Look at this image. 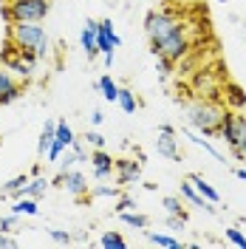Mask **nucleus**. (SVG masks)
I'll return each instance as SVG.
<instances>
[{
  "label": "nucleus",
  "mask_w": 246,
  "mask_h": 249,
  "mask_svg": "<svg viewBox=\"0 0 246 249\" xmlns=\"http://www.w3.org/2000/svg\"><path fill=\"white\" fill-rule=\"evenodd\" d=\"M119 221L124 227H133V230H147L150 227V218L136 213V210H127V213H119Z\"/></svg>",
  "instance_id": "24"
},
{
  "label": "nucleus",
  "mask_w": 246,
  "mask_h": 249,
  "mask_svg": "<svg viewBox=\"0 0 246 249\" xmlns=\"http://www.w3.org/2000/svg\"><path fill=\"white\" fill-rule=\"evenodd\" d=\"M48 190H51V178H46V176H29V184H26V190H23V196H29V198H43Z\"/></svg>",
  "instance_id": "17"
},
{
  "label": "nucleus",
  "mask_w": 246,
  "mask_h": 249,
  "mask_svg": "<svg viewBox=\"0 0 246 249\" xmlns=\"http://www.w3.org/2000/svg\"><path fill=\"white\" fill-rule=\"evenodd\" d=\"M26 184H29V173H20V176L9 178L6 184L0 187V196H3V198H20L23 190H26Z\"/></svg>",
  "instance_id": "18"
},
{
  "label": "nucleus",
  "mask_w": 246,
  "mask_h": 249,
  "mask_svg": "<svg viewBox=\"0 0 246 249\" xmlns=\"http://www.w3.org/2000/svg\"><path fill=\"white\" fill-rule=\"evenodd\" d=\"M37 62H40V60H34L31 54H23V51H20V48H15L12 43H9V46H6V51L0 54V65H3V68H9V71H12L17 79H23V82H29V79L34 77Z\"/></svg>",
  "instance_id": "6"
},
{
  "label": "nucleus",
  "mask_w": 246,
  "mask_h": 249,
  "mask_svg": "<svg viewBox=\"0 0 246 249\" xmlns=\"http://www.w3.org/2000/svg\"><path fill=\"white\" fill-rule=\"evenodd\" d=\"M181 198H184L190 207H198V210H204L207 215H218L215 204H210L207 198H201V193H198L193 184H190V178H184V181H181Z\"/></svg>",
  "instance_id": "13"
},
{
  "label": "nucleus",
  "mask_w": 246,
  "mask_h": 249,
  "mask_svg": "<svg viewBox=\"0 0 246 249\" xmlns=\"http://www.w3.org/2000/svg\"><path fill=\"white\" fill-rule=\"evenodd\" d=\"M218 3H229V0H218Z\"/></svg>",
  "instance_id": "44"
},
{
  "label": "nucleus",
  "mask_w": 246,
  "mask_h": 249,
  "mask_svg": "<svg viewBox=\"0 0 246 249\" xmlns=\"http://www.w3.org/2000/svg\"><path fill=\"white\" fill-rule=\"evenodd\" d=\"M224 113H227V105L218 96H193L190 102H184L187 127H193L195 133H204V136H218Z\"/></svg>",
  "instance_id": "2"
},
{
  "label": "nucleus",
  "mask_w": 246,
  "mask_h": 249,
  "mask_svg": "<svg viewBox=\"0 0 246 249\" xmlns=\"http://www.w3.org/2000/svg\"><path fill=\"white\" fill-rule=\"evenodd\" d=\"M71 150L77 153L79 164H82V161H88V150H85V142H82V139H77V142H74V144H71Z\"/></svg>",
  "instance_id": "40"
},
{
  "label": "nucleus",
  "mask_w": 246,
  "mask_h": 249,
  "mask_svg": "<svg viewBox=\"0 0 246 249\" xmlns=\"http://www.w3.org/2000/svg\"><path fill=\"white\" fill-rule=\"evenodd\" d=\"M48 238H51V241H57V244H62V247L74 244V235L65 232V230H48Z\"/></svg>",
  "instance_id": "35"
},
{
  "label": "nucleus",
  "mask_w": 246,
  "mask_h": 249,
  "mask_svg": "<svg viewBox=\"0 0 246 249\" xmlns=\"http://www.w3.org/2000/svg\"><path fill=\"white\" fill-rule=\"evenodd\" d=\"M57 142H60L62 147H71V144H74V142H77V133H74V127H71V124L68 122H57Z\"/></svg>",
  "instance_id": "28"
},
{
  "label": "nucleus",
  "mask_w": 246,
  "mask_h": 249,
  "mask_svg": "<svg viewBox=\"0 0 246 249\" xmlns=\"http://www.w3.org/2000/svg\"><path fill=\"white\" fill-rule=\"evenodd\" d=\"M17 218H20V215H15V213L3 215V218H0V230H3V232H17V230H15V227H17Z\"/></svg>",
  "instance_id": "37"
},
{
  "label": "nucleus",
  "mask_w": 246,
  "mask_h": 249,
  "mask_svg": "<svg viewBox=\"0 0 246 249\" xmlns=\"http://www.w3.org/2000/svg\"><path fill=\"white\" fill-rule=\"evenodd\" d=\"M20 93H23V79H17L9 68L0 65V108L20 99Z\"/></svg>",
  "instance_id": "12"
},
{
  "label": "nucleus",
  "mask_w": 246,
  "mask_h": 249,
  "mask_svg": "<svg viewBox=\"0 0 246 249\" xmlns=\"http://www.w3.org/2000/svg\"><path fill=\"white\" fill-rule=\"evenodd\" d=\"M181 136H184V139H190L193 144H195V147H201L204 153H210L212 159H215V161H227V159H224V153H221L215 144L210 142V136H204V133H195L193 127H184V130H181Z\"/></svg>",
  "instance_id": "15"
},
{
  "label": "nucleus",
  "mask_w": 246,
  "mask_h": 249,
  "mask_svg": "<svg viewBox=\"0 0 246 249\" xmlns=\"http://www.w3.org/2000/svg\"><path fill=\"white\" fill-rule=\"evenodd\" d=\"M147 238V244H153V247H161V249H184V244L178 241V238H173L167 232H144Z\"/></svg>",
  "instance_id": "21"
},
{
  "label": "nucleus",
  "mask_w": 246,
  "mask_h": 249,
  "mask_svg": "<svg viewBox=\"0 0 246 249\" xmlns=\"http://www.w3.org/2000/svg\"><path fill=\"white\" fill-rule=\"evenodd\" d=\"M51 12V0H9L3 9L6 23H43Z\"/></svg>",
  "instance_id": "5"
},
{
  "label": "nucleus",
  "mask_w": 246,
  "mask_h": 249,
  "mask_svg": "<svg viewBox=\"0 0 246 249\" xmlns=\"http://www.w3.org/2000/svg\"><path fill=\"white\" fill-rule=\"evenodd\" d=\"M9 43L34 60H46L51 51V37L43 23H9Z\"/></svg>",
  "instance_id": "3"
},
{
  "label": "nucleus",
  "mask_w": 246,
  "mask_h": 249,
  "mask_svg": "<svg viewBox=\"0 0 246 249\" xmlns=\"http://www.w3.org/2000/svg\"><path fill=\"white\" fill-rule=\"evenodd\" d=\"M82 142H85L91 150H93V147H105V136H102L99 130H88V133L82 136Z\"/></svg>",
  "instance_id": "34"
},
{
  "label": "nucleus",
  "mask_w": 246,
  "mask_h": 249,
  "mask_svg": "<svg viewBox=\"0 0 246 249\" xmlns=\"http://www.w3.org/2000/svg\"><path fill=\"white\" fill-rule=\"evenodd\" d=\"M15 247H17V238H15V235L0 230V249H15Z\"/></svg>",
  "instance_id": "39"
},
{
  "label": "nucleus",
  "mask_w": 246,
  "mask_h": 249,
  "mask_svg": "<svg viewBox=\"0 0 246 249\" xmlns=\"http://www.w3.org/2000/svg\"><path fill=\"white\" fill-rule=\"evenodd\" d=\"M232 105V110H241V108H246V96H244V91L235 85V82H229L227 85V108Z\"/></svg>",
  "instance_id": "27"
},
{
  "label": "nucleus",
  "mask_w": 246,
  "mask_h": 249,
  "mask_svg": "<svg viewBox=\"0 0 246 249\" xmlns=\"http://www.w3.org/2000/svg\"><path fill=\"white\" fill-rule=\"evenodd\" d=\"M156 150H158V156H164L167 161H181L178 133H176L173 124H158V133H156Z\"/></svg>",
  "instance_id": "10"
},
{
  "label": "nucleus",
  "mask_w": 246,
  "mask_h": 249,
  "mask_svg": "<svg viewBox=\"0 0 246 249\" xmlns=\"http://www.w3.org/2000/svg\"><path fill=\"white\" fill-rule=\"evenodd\" d=\"M127 210H136V198H133V196H127V193H122V196L113 201V213L119 215V213H127Z\"/></svg>",
  "instance_id": "32"
},
{
  "label": "nucleus",
  "mask_w": 246,
  "mask_h": 249,
  "mask_svg": "<svg viewBox=\"0 0 246 249\" xmlns=\"http://www.w3.org/2000/svg\"><path fill=\"white\" fill-rule=\"evenodd\" d=\"M54 136H57V122H54V119H46L43 130H40V139H37V156H40V159H43V156H46V150L51 147Z\"/></svg>",
  "instance_id": "19"
},
{
  "label": "nucleus",
  "mask_w": 246,
  "mask_h": 249,
  "mask_svg": "<svg viewBox=\"0 0 246 249\" xmlns=\"http://www.w3.org/2000/svg\"><path fill=\"white\" fill-rule=\"evenodd\" d=\"M99 247H105V249H124V247H127V241H124L122 232H102Z\"/></svg>",
  "instance_id": "29"
},
{
  "label": "nucleus",
  "mask_w": 246,
  "mask_h": 249,
  "mask_svg": "<svg viewBox=\"0 0 246 249\" xmlns=\"http://www.w3.org/2000/svg\"><path fill=\"white\" fill-rule=\"evenodd\" d=\"M218 139L227 142V147L232 150V156L238 161H246V113L244 110L227 108L221 130H218Z\"/></svg>",
  "instance_id": "4"
},
{
  "label": "nucleus",
  "mask_w": 246,
  "mask_h": 249,
  "mask_svg": "<svg viewBox=\"0 0 246 249\" xmlns=\"http://www.w3.org/2000/svg\"><path fill=\"white\" fill-rule=\"evenodd\" d=\"M62 150H65V147H62L60 142H57V136H54V142H51V147L46 150V156H43V159H46L48 164H57V159L62 156Z\"/></svg>",
  "instance_id": "33"
},
{
  "label": "nucleus",
  "mask_w": 246,
  "mask_h": 249,
  "mask_svg": "<svg viewBox=\"0 0 246 249\" xmlns=\"http://www.w3.org/2000/svg\"><path fill=\"white\" fill-rule=\"evenodd\" d=\"M144 34H147L150 51L156 57H164L173 65L187 60V54H190V34H187L184 20H181V15L176 9L161 6V9L147 12V17H144Z\"/></svg>",
  "instance_id": "1"
},
{
  "label": "nucleus",
  "mask_w": 246,
  "mask_h": 249,
  "mask_svg": "<svg viewBox=\"0 0 246 249\" xmlns=\"http://www.w3.org/2000/svg\"><path fill=\"white\" fill-rule=\"evenodd\" d=\"M167 227L176 232V230H184L187 227V215H167Z\"/></svg>",
  "instance_id": "38"
},
{
  "label": "nucleus",
  "mask_w": 246,
  "mask_h": 249,
  "mask_svg": "<svg viewBox=\"0 0 246 249\" xmlns=\"http://www.w3.org/2000/svg\"><path fill=\"white\" fill-rule=\"evenodd\" d=\"M96 91L102 93L108 102H116V96H119V85L113 82V77H110V74H102V77L96 79Z\"/></svg>",
  "instance_id": "23"
},
{
  "label": "nucleus",
  "mask_w": 246,
  "mask_h": 249,
  "mask_svg": "<svg viewBox=\"0 0 246 249\" xmlns=\"http://www.w3.org/2000/svg\"><path fill=\"white\" fill-rule=\"evenodd\" d=\"M116 105H119L124 113H136V110H139V99H136V93H133V91H127V88H119Z\"/></svg>",
  "instance_id": "25"
},
{
  "label": "nucleus",
  "mask_w": 246,
  "mask_h": 249,
  "mask_svg": "<svg viewBox=\"0 0 246 249\" xmlns=\"http://www.w3.org/2000/svg\"><path fill=\"white\" fill-rule=\"evenodd\" d=\"M170 71H173V62L164 60V57H156V74H158L161 79H167Z\"/></svg>",
  "instance_id": "36"
},
{
  "label": "nucleus",
  "mask_w": 246,
  "mask_h": 249,
  "mask_svg": "<svg viewBox=\"0 0 246 249\" xmlns=\"http://www.w3.org/2000/svg\"><path fill=\"white\" fill-rule=\"evenodd\" d=\"M187 178H190V184H193V187H195V190L201 193V198H207V201L215 204V207L221 204V193H218L215 187L210 184V181H207L201 173H193V176H187Z\"/></svg>",
  "instance_id": "16"
},
{
  "label": "nucleus",
  "mask_w": 246,
  "mask_h": 249,
  "mask_svg": "<svg viewBox=\"0 0 246 249\" xmlns=\"http://www.w3.org/2000/svg\"><path fill=\"white\" fill-rule=\"evenodd\" d=\"M224 235H227V241H229L232 247L246 249V235L241 232V227H227V230H224Z\"/></svg>",
  "instance_id": "31"
},
{
  "label": "nucleus",
  "mask_w": 246,
  "mask_h": 249,
  "mask_svg": "<svg viewBox=\"0 0 246 249\" xmlns=\"http://www.w3.org/2000/svg\"><path fill=\"white\" fill-rule=\"evenodd\" d=\"M91 122L93 124H102V122H105V113H102V110H93V113H91Z\"/></svg>",
  "instance_id": "41"
},
{
  "label": "nucleus",
  "mask_w": 246,
  "mask_h": 249,
  "mask_svg": "<svg viewBox=\"0 0 246 249\" xmlns=\"http://www.w3.org/2000/svg\"><path fill=\"white\" fill-rule=\"evenodd\" d=\"M88 161H91V170L96 181H110L113 178V156L105 147H93L88 153Z\"/></svg>",
  "instance_id": "11"
},
{
  "label": "nucleus",
  "mask_w": 246,
  "mask_h": 249,
  "mask_svg": "<svg viewBox=\"0 0 246 249\" xmlns=\"http://www.w3.org/2000/svg\"><path fill=\"white\" fill-rule=\"evenodd\" d=\"M164 3H167V6H170V3H176V0H164Z\"/></svg>",
  "instance_id": "43"
},
{
  "label": "nucleus",
  "mask_w": 246,
  "mask_h": 249,
  "mask_svg": "<svg viewBox=\"0 0 246 249\" xmlns=\"http://www.w3.org/2000/svg\"><path fill=\"white\" fill-rule=\"evenodd\" d=\"M122 196V187L119 184H108V181H96L91 187V198H110V201H116Z\"/></svg>",
  "instance_id": "22"
},
{
  "label": "nucleus",
  "mask_w": 246,
  "mask_h": 249,
  "mask_svg": "<svg viewBox=\"0 0 246 249\" xmlns=\"http://www.w3.org/2000/svg\"><path fill=\"white\" fill-rule=\"evenodd\" d=\"M161 207L167 210V215H187V201L181 198V196H164L161 198Z\"/></svg>",
  "instance_id": "26"
},
{
  "label": "nucleus",
  "mask_w": 246,
  "mask_h": 249,
  "mask_svg": "<svg viewBox=\"0 0 246 249\" xmlns=\"http://www.w3.org/2000/svg\"><path fill=\"white\" fill-rule=\"evenodd\" d=\"M12 213L15 215H40V204H37V198H29V196H20V198H15V204H12Z\"/></svg>",
  "instance_id": "20"
},
{
  "label": "nucleus",
  "mask_w": 246,
  "mask_h": 249,
  "mask_svg": "<svg viewBox=\"0 0 246 249\" xmlns=\"http://www.w3.org/2000/svg\"><path fill=\"white\" fill-rule=\"evenodd\" d=\"M79 46H82L85 57L91 62L99 57V48H96V20H88V23L82 26V31H79Z\"/></svg>",
  "instance_id": "14"
},
{
  "label": "nucleus",
  "mask_w": 246,
  "mask_h": 249,
  "mask_svg": "<svg viewBox=\"0 0 246 249\" xmlns=\"http://www.w3.org/2000/svg\"><path fill=\"white\" fill-rule=\"evenodd\" d=\"M119 46H122V37L113 29V20H99L96 23V48L105 60V68H113V57H116Z\"/></svg>",
  "instance_id": "7"
},
{
  "label": "nucleus",
  "mask_w": 246,
  "mask_h": 249,
  "mask_svg": "<svg viewBox=\"0 0 246 249\" xmlns=\"http://www.w3.org/2000/svg\"><path fill=\"white\" fill-rule=\"evenodd\" d=\"M77 164H79V159H77V153H74L71 147H65V150H62V156L57 159V167H60V173L62 170H71V167H77Z\"/></svg>",
  "instance_id": "30"
},
{
  "label": "nucleus",
  "mask_w": 246,
  "mask_h": 249,
  "mask_svg": "<svg viewBox=\"0 0 246 249\" xmlns=\"http://www.w3.org/2000/svg\"><path fill=\"white\" fill-rule=\"evenodd\" d=\"M113 178L122 190H130V187L141 184V161L130 159V156H122V159H113Z\"/></svg>",
  "instance_id": "8"
},
{
  "label": "nucleus",
  "mask_w": 246,
  "mask_h": 249,
  "mask_svg": "<svg viewBox=\"0 0 246 249\" xmlns=\"http://www.w3.org/2000/svg\"><path fill=\"white\" fill-rule=\"evenodd\" d=\"M235 176H238V178L246 184V167H238V170H235Z\"/></svg>",
  "instance_id": "42"
},
{
  "label": "nucleus",
  "mask_w": 246,
  "mask_h": 249,
  "mask_svg": "<svg viewBox=\"0 0 246 249\" xmlns=\"http://www.w3.org/2000/svg\"><path fill=\"white\" fill-rule=\"evenodd\" d=\"M51 184H60L68 196H74V198H88L91 196V184H88V176L77 167H71V170H62Z\"/></svg>",
  "instance_id": "9"
}]
</instances>
